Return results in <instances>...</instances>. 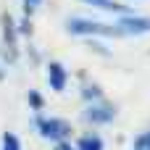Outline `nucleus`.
I'll return each mask as SVG.
<instances>
[{
	"label": "nucleus",
	"instance_id": "obj_13",
	"mask_svg": "<svg viewBox=\"0 0 150 150\" xmlns=\"http://www.w3.org/2000/svg\"><path fill=\"white\" fill-rule=\"evenodd\" d=\"M0 79H3V71H0Z\"/></svg>",
	"mask_w": 150,
	"mask_h": 150
},
{
	"label": "nucleus",
	"instance_id": "obj_1",
	"mask_svg": "<svg viewBox=\"0 0 150 150\" xmlns=\"http://www.w3.org/2000/svg\"><path fill=\"white\" fill-rule=\"evenodd\" d=\"M66 29L71 34H121L119 26H108V24L90 21V18H69Z\"/></svg>",
	"mask_w": 150,
	"mask_h": 150
},
{
	"label": "nucleus",
	"instance_id": "obj_7",
	"mask_svg": "<svg viewBox=\"0 0 150 150\" xmlns=\"http://www.w3.org/2000/svg\"><path fill=\"white\" fill-rule=\"evenodd\" d=\"M82 3L95 5V8H100V11H113V13H124V11H127V5H121V3H116V0H82Z\"/></svg>",
	"mask_w": 150,
	"mask_h": 150
},
{
	"label": "nucleus",
	"instance_id": "obj_2",
	"mask_svg": "<svg viewBox=\"0 0 150 150\" xmlns=\"http://www.w3.org/2000/svg\"><path fill=\"white\" fill-rule=\"evenodd\" d=\"M37 129L45 140H63L71 132V127L63 119H37Z\"/></svg>",
	"mask_w": 150,
	"mask_h": 150
},
{
	"label": "nucleus",
	"instance_id": "obj_12",
	"mask_svg": "<svg viewBox=\"0 0 150 150\" xmlns=\"http://www.w3.org/2000/svg\"><path fill=\"white\" fill-rule=\"evenodd\" d=\"M32 105H34V108H40V105H42V100H40V95H34V92H32Z\"/></svg>",
	"mask_w": 150,
	"mask_h": 150
},
{
	"label": "nucleus",
	"instance_id": "obj_9",
	"mask_svg": "<svg viewBox=\"0 0 150 150\" xmlns=\"http://www.w3.org/2000/svg\"><path fill=\"white\" fill-rule=\"evenodd\" d=\"M3 150H21L18 137H16V134H11V132H5V134H3Z\"/></svg>",
	"mask_w": 150,
	"mask_h": 150
},
{
	"label": "nucleus",
	"instance_id": "obj_3",
	"mask_svg": "<svg viewBox=\"0 0 150 150\" xmlns=\"http://www.w3.org/2000/svg\"><path fill=\"white\" fill-rule=\"evenodd\" d=\"M116 26H119L121 34H148L150 18H145V16H124Z\"/></svg>",
	"mask_w": 150,
	"mask_h": 150
},
{
	"label": "nucleus",
	"instance_id": "obj_4",
	"mask_svg": "<svg viewBox=\"0 0 150 150\" xmlns=\"http://www.w3.org/2000/svg\"><path fill=\"white\" fill-rule=\"evenodd\" d=\"M113 116H116V111L111 105H90L84 111V119L92 124H108V121H113Z\"/></svg>",
	"mask_w": 150,
	"mask_h": 150
},
{
	"label": "nucleus",
	"instance_id": "obj_11",
	"mask_svg": "<svg viewBox=\"0 0 150 150\" xmlns=\"http://www.w3.org/2000/svg\"><path fill=\"white\" fill-rule=\"evenodd\" d=\"M55 150H76V148H71L69 142H58V145H55Z\"/></svg>",
	"mask_w": 150,
	"mask_h": 150
},
{
	"label": "nucleus",
	"instance_id": "obj_8",
	"mask_svg": "<svg viewBox=\"0 0 150 150\" xmlns=\"http://www.w3.org/2000/svg\"><path fill=\"white\" fill-rule=\"evenodd\" d=\"M76 150H103V140L98 134H90V137H82Z\"/></svg>",
	"mask_w": 150,
	"mask_h": 150
},
{
	"label": "nucleus",
	"instance_id": "obj_10",
	"mask_svg": "<svg viewBox=\"0 0 150 150\" xmlns=\"http://www.w3.org/2000/svg\"><path fill=\"white\" fill-rule=\"evenodd\" d=\"M40 3H42V0H24V11H26V16H32V13L40 8Z\"/></svg>",
	"mask_w": 150,
	"mask_h": 150
},
{
	"label": "nucleus",
	"instance_id": "obj_6",
	"mask_svg": "<svg viewBox=\"0 0 150 150\" xmlns=\"http://www.w3.org/2000/svg\"><path fill=\"white\" fill-rule=\"evenodd\" d=\"M3 37H5V45L11 50V58H16V29H13L11 16H3Z\"/></svg>",
	"mask_w": 150,
	"mask_h": 150
},
{
	"label": "nucleus",
	"instance_id": "obj_5",
	"mask_svg": "<svg viewBox=\"0 0 150 150\" xmlns=\"http://www.w3.org/2000/svg\"><path fill=\"white\" fill-rule=\"evenodd\" d=\"M47 82H50V87L55 90V92H63V87H66V71H63V66L61 63H50L47 66Z\"/></svg>",
	"mask_w": 150,
	"mask_h": 150
}]
</instances>
